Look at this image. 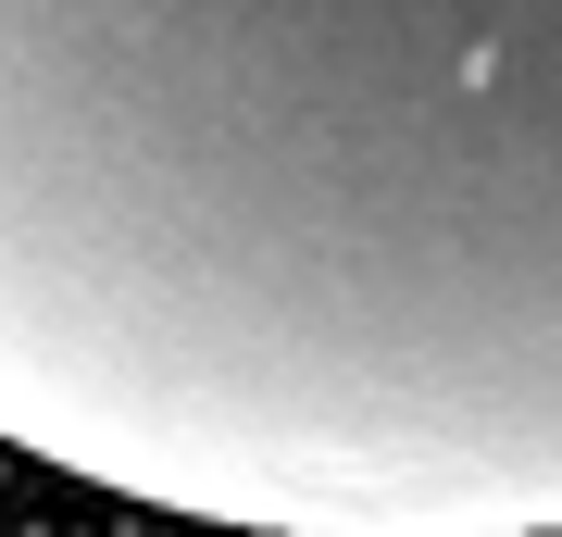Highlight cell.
I'll list each match as a JSON object with an SVG mask.
<instances>
[{"label": "cell", "mask_w": 562, "mask_h": 537, "mask_svg": "<svg viewBox=\"0 0 562 537\" xmlns=\"http://www.w3.org/2000/svg\"><path fill=\"white\" fill-rule=\"evenodd\" d=\"M0 425L238 537H562V0H13Z\"/></svg>", "instance_id": "1"}]
</instances>
